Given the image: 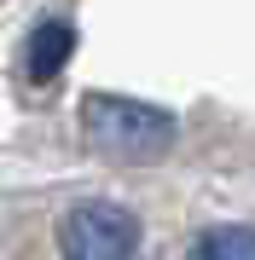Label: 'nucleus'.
<instances>
[{
	"mask_svg": "<svg viewBox=\"0 0 255 260\" xmlns=\"http://www.w3.org/2000/svg\"><path fill=\"white\" fill-rule=\"evenodd\" d=\"M81 133L87 145L104 150L116 162H157L168 156L180 139V121L168 110L145 99H122V93H87L81 99Z\"/></svg>",
	"mask_w": 255,
	"mask_h": 260,
	"instance_id": "f257e3e1",
	"label": "nucleus"
},
{
	"mask_svg": "<svg viewBox=\"0 0 255 260\" xmlns=\"http://www.w3.org/2000/svg\"><path fill=\"white\" fill-rule=\"evenodd\" d=\"M58 249L64 260H133L139 220L116 203H76L58 220Z\"/></svg>",
	"mask_w": 255,
	"mask_h": 260,
	"instance_id": "f03ea898",
	"label": "nucleus"
},
{
	"mask_svg": "<svg viewBox=\"0 0 255 260\" xmlns=\"http://www.w3.org/2000/svg\"><path fill=\"white\" fill-rule=\"evenodd\" d=\"M70 52H76V29L64 18L41 23L35 35H29V81H52V75L70 64Z\"/></svg>",
	"mask_w": 255,
	"mask_h": 260,
	"instance_id": "7ed1b4c3",
	"label": "nucleus"
},
{
	"mask_svg": "<svg viewBox=\"0 0 255 260\" xmlns=\"http://www.w3.org/2000/svg\"><path fill=\"white\" fill-rule=\"evenodd\" d=\"M186 260H255V225H215L191 243Z\"/></svg>",
	"mask_w": 255,
	"mask_h": 260,
	"instance_id": "20e7f679",
	"label": "nucleus"
}]
</instances>
